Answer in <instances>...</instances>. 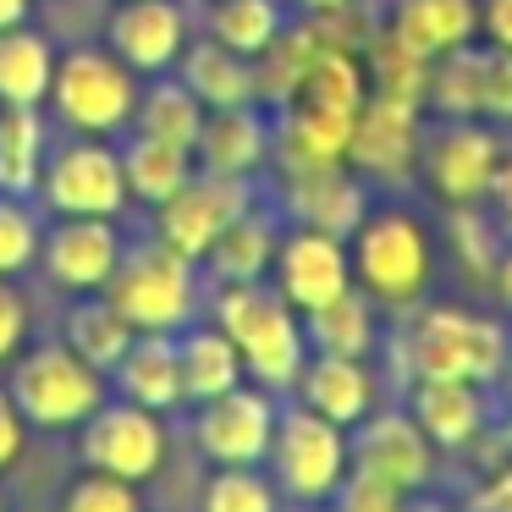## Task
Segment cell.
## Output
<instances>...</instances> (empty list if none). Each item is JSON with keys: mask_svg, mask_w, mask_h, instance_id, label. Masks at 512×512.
Segmentation results:
<instances>
[{"mask_svg": "<svg viewBox=\"0 0 512 512\" xmlns=\"http://www.w3.org/2000/svg\"><path fill=\"white\" fill-rule=\"evenodd\" d=\"M270 287L298 314L342 298L353 287V248H347V237L314 232V226H287L276 248V265H270Z\"/></svg>", "mask_w": 512, "mask_h": 512, "instance_id": "17", "label": "cell"}, {"mask_svg": "<svg viewBox=\"0 0 512 512\" xmlns=\"http://www.w3.org/2000/svg\"><path fill=\"white\" fill-rule=\"evenodd\" d=\"M369 193L375 188H369L347 160H336V166L281 171L276 210L287 226H314V232H331V237H353L358 226H364V215L375 210Z\"/></svg>", "mask_w": 512, "mask_h": 512, "instance_id": "16", "label": "cell"}, {"mask_svg": "<svg viewBox=\"0 0 512 512\" xmlns=\"http://www.w3.org/2000/svg\"><path fill=\"white\" fill-rule=\"evenodd\" d=\"M501 386H507V397H512V353H507V375H501Z\"/></svg>", "mask_w": 512, "mask_h": 512, "instance_id": "51", "label": "cell"}, {"mask_svg": "<svg viewBox=\"0 0 512 512\" xmlns=\"http://www.w3.org/2000/svg\"><path fill=\"white\" fill-rule=\"evenodd\" d=\"M353 287L375 303L380 314H408L430 298L435 287V232L424 215L402 204H380L364 215L353 237Z\"/></svg>", "mask_w": 512, "mask_h": 512, "instance_id": "3", "label": "cell"}, {"mask_svg": "<svg viewBox=\"0 0 512 512\" xmlns=\"http://www.w3.org/2000/svg\"><path fill=\"white\" fill-rule=\"evenodd\" d=\"M364 72H369V94H386V100H408L424 105V83H430V56L413 45H402L386 23L375 28V39L364 45Z\"/></svg>", "mask_w": 512, "mask_h": 512, "instance_id": "35", "label": "cell"}, {"mask_svg": "<svg viewBox=\"0 0 512 512\" xmlns=\"http://www.w3.org/2000/svg\"><path fill=\"white\" fill-rule=\"evenodd\" d=\"M347 452H353L358 474H375V479H386V485L408 490V496H419V490L430 485L435 457H441L430 446V435L413 424V413L408 408H386V402L347 430Z\"/></svg>", "mask_w": 512, "mask_h": 512, "instance_id": "15", "label": "cell"}, {"mask_svg": "<svg viewBox=\"0 0 512 512\" xmlns=\"http://www.w3.org/2000/svg\"><path fill=\"white\" fill-rule=\"evenodd\" d=\"M408 413L435 452H468L490 430V391L468 380H408Z\"/></svg>", "mask_w": 512, "mask_h": 512, "instance_id": "21", "label": "cell"}, {"mask_svg": "<svg viewBox=\"0 0 512 512\" xmlns=\"http://www.w3.org/2000/svg\"><path fill=\"white\" fill-rule=\"evenodd\" d=\"M479 122L512 127V50L485 45V94H479Z\"/></svg>", "mask_w": 512, "mask_h": 512, "instance_id": "42", "label": "cell"}, {"mask_svg": "<svg viewBox=\"0 0 512 512\" xmlns=\"http://www.w3.org/2000/svg\"><path fill=\"white\" fill-rule=\"evenodd\" d=\"M138 78L111 45H67L56 56V78H50V100L45 111L56 116L61 133H78V138H122L133 127L138 111Z\"/></svg>", "mask_w": 512, "mask_h": 512, "instance_id": "4", "label": "cell"}, {"mask_svg": "<svg viewBox=\"0 0 512 512\" xmlns=\"http://www.w3.org/2000/svg\"><path fill=\"white\" fill-rule=\"evenodd\" d=\"M0 512H6V490H0Z\"/></svg>", "mask_w": 512, "mask_h": 512, "instance_id": "53", "label": "cell"}, {"mask_svg": "<svg viewBox=\"0 0 512 512\" xmlns=\"http://www.w3.org/2000/svg\"><path fill=\"white\" fill-rule=\"evenodd\" d=\"M281 397L254 380L221 391L210 402H193V452L210 468H254L265 463L270 435H276Z\"/></svg>", "mask_w": 512, "mask_h": 512, "instance_id": "11", "label": "cell"}, {"mask_svg": "<svg viewBox=\"0 0 512 512\" xmlns=\"http://www.w3.org/2000/svg\"><path fill=\"white\" fill-rule=\"evenodd\" d=\"M39 237H45V221H39L34 199L0 193V276L34 270L39 265Z\"/></svg>", "mask_w": 512, "mask_h": 512, "instance_id": "38", "label": "cell"}, {"mask_svg": "<svg viewBox=\"0 0 512 512\" xmlns=\"http://www.w3.org/2000/svg\"><path fill=\"white\" fill-rule=\"evenodd\" d=\"M204 127V105L193 100V89L177 78V72H160V78H144L138 89V111H133V133H149L160 144H177L193 155V138Z\"/></svg>", "mask_w": 512, "mask_h": 512, "instance_id": "32", "label": "cell"}, {"mask_svg": "<svg viewBox=\"0 0 512 512\" xmlns=\"http://www.w3.org/2000/svg\"><path fill=\"white\" fill-rule=\"evenodd\" d=\"M28 452V419L17 413V402L6 397V386H0V474H12L17 463H23Z\"/></svg>", "mask_w": 512, "mask_h": 512, "instance_id": "43", "label": "cell"}, {"mask_svg": "<svg viewBox=\"0 0 512 512\" xmlns=\"http://www.w3.org/2000/svg\"><path fill=\"white\" fill-rule=\"evenodd\" d=\"M61 342H67L83 364H94L100 375H111L116 358H122L127 342H133V325L122 320V309H116L105 292H83V298H72L67 314H61Z\"/></svg>", "mask_w": 512, "mask_h": 512, "instance_id": "29", "label": "cell"}, {"mask_svg": "<svg viewBox=\"0 0 512 512\" xmlns=\"http://www.w3.org/2000/svg\"><path fill=\"white\" fill-rule=\"evenodd\" d=\"M199 512H281V490L265 474V463L210 468V479L199 485Z\"/></svg>", "mask_w": 512, "mask_h": 512, "instance_id": "36", "label": "cell"}, {"mask_svg": "<svg viewBox=\"0 0 512 512\" xmlns=\"http://www.w3.org/2000/svg\"><path fill=\"white\" fill-rule=\"evenodd\" d=\"M287 397H298L303 408H314L320 419L353 430L364 413L380 408V375L369 358H347V353H309L292 380Z\"/></svg>", "mask_w": 512, "mask_h": 512, "instance_id": "19", "label": "cell"}, {"mask_svg": "<svg viewBox=\"0 0 512 512\" xmlns=\"http://www.w3.org/2000/svg\"><path fill=\"white\" fill-rule=\"evenodd\" d=\"M314 56H320V34H314V23L309 17H292V23L254 56L259 105H265V111H281V105L298 94V83H303V72H309Z\"/></svg>", "mask_w": 512, "mask_h": 512, "instance_id": "33", "label": "cell"}, {"mask_svg": "<svg viewBox=\"0 0 512 512\" xmlns=\"http://www.w3.org/2000/svg\"><path fill=\"white\" fill-rule=\"evenodd\" d=\"M105 298L122 309V320L133 325V331H171L177 336L182 325H193L204 309V276L188 254H177V248H166L160 237H149V243H138L122 254Z\"/></svg>", "mask_w": 512, "mask_h": 512, "instance_id": "6", "label": "cell"}, {"mask_svg": "<svg viewBox=\"0 0 512 512\" xmlns=\"http://www.w3.org/2000/svg\"><path fill=\"white\" fill-rule=\"evenodd\" d=\"M166 457H171L166 413L138 408V402H127V397H105L100 408L78 424V463L83 468H100V474L149 485V479L166 468Z\"/></svg>", "mask_w": 512, "mask_h": 512, "instance_id": "10", "label": "cell"}, {"mask_svg": "<svg viewBox=\"0 0 512 512\" xmlns=\"http://www.w3.org/2000/svg\"><path fill=\"white\" fill-rule=\"evenodd\" d=\"M485 441L496 446V468L501 463H512V408L501 413V419H490V430H485Z\"/></svg>", "mask_w": 512, "mask_h": 512, "instance_id": "48", "label": "cell"}, {"mask_svg": "<svg viewBox=\"0 0 512 512\" xmlns=\"http://www.w3.org/2000/svg\"><path fill=\"white\" fill-rule=\"evenodd\" d=\"M479 39L512 50V0H479Z\"/></svg>", "mask_w": 512, "mask_h": 512, "instance_id": "45", "label": "cell"}, {"mask_svg": "<svg viewBox=\"0 0 512 512\" xmlns=\"http://www.w3.org/2000/svg\"><path fill=\"white\" fill-rule=\"evenodd\" d=\"M485 210H490V221H496V232L512 243V155L501 160L496 182H490V193H485Z\"/></svg>", "mask_w": 512, "mask_h": 512, "instance_id": "46", "label": "cell"}, {"mask_svg": "<svg viewBox=\"0 0 512 512\" xmlns=\"http://www.w3.org/2000/svg\"><path fill=\"white\" fill-rule=\"evenodd\" d=\"M188 39H193V17L182 0H116L111 17H105V45L138 78L177 72V56Z\"/></svg>", "mask_w": 512, "mask_h": 512, "instance_id": "18", "label": "cell"}, {"mask_svg": "<svg viewBox=\"0 0 512 512\" xmlns=\"http://www.w3.org/2000/svg\"><path fill=\"white\" fill-rule=\"evenodd\" d=\"M193 166L215 177H248L270 166V111L265 105H226L204 111V127L193 138Z\"/></svg>", "mask_w": 512, "mask_h": 512, "instance_id": "22", "label": "cell"}, {"mask_svg": "<svg viewBox=\"0 0 512 512\" xmlns=\"http://www.w3.org/2000/svg\"><path fill=\"white\" fill-rule=\"evenodd\" d=\"M281 221L276 204L254 199L199 259V276L204 287H232V281H270V265H276V248H281Z\"/></svg>", "mask_w": 512, "mask_h": 512, "instance_id": "20", "label": "cell"}, {"mask_svg": "<svg viewBox=\"0 0 512 512\" xmlns=\"http://www.w3.org/2000/svg\"><path fill=\"white\" fill-rule=\"evenodd\" d=\"M111 397H127L138 408L171 413L182 408V364H177V336L171 331H133L127 353L111 369Z\"/></svg>", "mask_w": 512, "mask_h": 512, "instance_id": "23", "label": "cell"}, {"mask_svg": "<svg viewBox=\"0 0 512 512\" xmlns=\"http://www.w3.org/2000/svg\"><path fill=\"white\" fill-rule=\"evenodd\" d=\"M204 320H215L243 353V369L254 386L287 397L309 358L303 314L281 298L270 281H232V287H204Z\"/></svg>", "mask_w": 512, "mask_h": 512, "instance_id": "2", "label": "cell"}, {"mask_svg": "<svg viewBox=\"0 0 512 512\" xmlns=\"http://www.w3.org/2000/svg\"><path fill=\"white\" fill-rule=\"evenodd\" d=\"M303 331H309V353L375 358V347L386 342V336H380V309L358 287H347L342 298L309 309V314H303Z\"/></svg>", "mask_w": 512, "mask_h": 512, "instance_id": "28", "label": "cell"}, {"mask_svg": "<svg viewBox=\"0 0 512 512\" xmlns=\"http://www.w3.org/2000/svg\"><path fill=\"white\" fill-rule=\"evenodd\" d=\"M127 254V237L111 215H56L39 237V270L50 287L72 292H105Z\"/></svg>", "mask_w": 512, "mask_h": 512, "instance_id": "14", "label": "cell"}, {"mask_svg": "<svg viewBox=\"0 0 512 512\" xmlns=\"http://www.w3.org/2000/svg\"><path fill=\"white\" fill-rule=\"evenodd\" d=\"M39 210L50 215H122L127 204V177H122V149L111 138H78L67 133L45 155L39 171Z\"/></svg>", "mask_w": 512, "mask_h": 512, "instance_id": "9", "label": "cell"}, {"mask_svg": "<svg viewBox=\"0 0 512 512\" xmlns=\"http://www.w3.org/2000/svg\"><path fill=\"white\" fill-rule=\"evenodd\" d=\"M463 512H512V463L490 468V474L479 479V490L468 496Z\"/></svg>", "mask_w": 512, "mask_h": 512, "instance_id": "44", "label": "cell"}, {"mask_svg": "<svg viewBox=\"0 0 512 512\" xmlns=\"http://www.w3.org/2000/svg\"><path fill=\"white\" fill-rule=\"evenodd\" d=\"M61 512H144V485L100 474V468H78V479L61 490Z\"/></svg>", "mask_w": 512, "mask_h": 512, "instance_id": "39", "label": "cell"}, {"mask_svg": "<svg viewBox=\"0 0 512 512\" xmlns=\"http://www.w3.org/2000/svg\"><path fill=\"white\" fill-rule=\"evenodd\" d=\"M259 199V188L248 177H215V171H193L166 204H155V237L177 254H188L193 265L204 259V248Z\"/></svg>", "mask_w": 512, "mask_h": 512, "instance_id": "13", "label": "cell"}, {"mask_svg": "<svg viewBox=\"0 0 512 512\" xmlns=\"http://www.w3.org/2000/svg\"><path fill=\"white\" fill-rule=\"evenodd\" d=\"M265 474L276 479L281 501H292V507H325L342 490V479L353 474L347 430L320 419L314 408H303L298 397L281 402L276 435H270V452H265Z\"/></svg>", "mask_w": 512, "mask_h": 512, "instance_id": "7", "label": "cell"}, {"mask_svg": "<svg viewBox=\"0 0 512 512\" xmlns=\"http://www.w3.org/2000/svg\"><path fill=\"white\" fill-rule=\"evenodd\" d=\"M177 78L193 89V100L204 111H226V105H259V89H254V61L237 56V50L215 45L210 34L188 39L177 56Z\"/></svg>", "mask_w": 512, "mask_h": 512, "instance_id": "24", "label": "cell"}, {"mask_svg": "<svg viewBox=\"0 0 512 512\" xmlns=\"http://www.w3.org/2000/svg\"><path fill=\"white\" fill-rule=\"evenodd\" d=\"M122 149V177H127V199L133 204H144V210H155V204H166L171 193L182 188V182L193 177V155L188 149H177V144H160V138H149V133H133L127 127V144H116Z\"/></svg>", "mask_w": 512, "mask_h": 512, "instance_id": "30", "label": "cell"}, {"mask_svg": "<svg viewBox=\"0 0 512 512\" xmlns=\"http://www.w3.org/2000/svg\"><path fill=\"white\" fill-rule=\"evenodd\" d=\"M45 155H50L45 111L0 105V193L34 199V193H39V171H45Z\"/></svg>", "mask_w": 512, "mask_h": 512, "instance_id": "31", "label": "cell"}, {"mask_svg": "<svg viewBox=\"0 0 512 512\" xmlns=\"http://www.w3.org/2000/svg\"><path fill=\"white\" fill-rule=\"evenodd\" d=\"M490 287H496V303H501V309H507V320H512V243L501 248L496 270H490Z\"/></svg>", "mask_w": 512, "mask_h": 512, "instance_id": "47", "label": "cell"}, {"mask_svg": "<svg viewBox=\"0 0 512 512\" xmlns=\"http://www.w3.org/2000/svg\"><path fill=\"white\" fill-rule=\"evenodd\" d=\"M177 364H182V397L188 402H210V397H221V391H232L248 380L237 342L215 320L182 325L177 331Z\"/></svg>", "mask_w": 512, "mask_h": 512, "instance_id": "25", "label": "cell"}, {"mask_svg": "<svg viewBox=\"0 0 512 512\" xmlns=\"http://www.w3.org/2000/svg\"><path fill=\"white\" fill-rule=\"evenodd\" d=\"M34 23V0H0V28Z\"/></svg>", "mask_w": 512, "mask_h": 512, "instance_id": "50", "label": "cell"}, {"mask_svg": "<svg viewBox=\"0 0 512 512\" xmlns=\"http://www.w3.org/2000/svg\"><path fill=\"white\" fill-rule=\"evenodd\" d=\"M507 138L496 122H474V116H430L424 127V155H419V182L441 210L452 204H485L490 182H496L501 160H507Z\"/></svg>", "mask_w": 512, "mask_h": 512, "instance_id": "8", "label": "cell"}, {"mask_svg": "<svg viewBox=\"0 0 512 512\" xmlns=\"http://www.w3.org/2000/svg\"><path fill=\"white\" fill-rule=\"evenodd\" d=\"M6 397L17 402L28 430H78L111 397V375L83 364L67 342H39L6 364Z\"/></svg>", "mask_w": 512, "mask_h": 512, "instance_id": "5", "label": "cell"}, {"mask_svg": "<svg viewBox=\"0 0 512 512\" xmlns=\"http://www.w3.org/2000/svg\"><path fill=\"white\" fill-rule=\"evenodd\" d=\"M424 127H430L424 105L369 94L358 122H353V138H347V166H353L369 188H402V182L419 177Z\"/></svg>", "mask_w": 512, "mask_h": 512, "instance_id": "12", "label": "cell"}, {"mask_svg": "<svg viewBox=\"0 0 512 512\" xmlns=\"http://www.w3.org/2000/svg\"><path fill=\"white\" fill-rule=\"evenodd\" d=\"M408 490H397V485H386V479H375V474H347L342 479V490L331 496V507L336 512H408Z\"/></svg>", "mask_w": 512, "mask_h": 512, "instance_id": "40", "label": "cell"}, {"mask_svg": "<svg viewBox=\"0 0 512 512\" xmlns=\"http://www.w3.org/2000/svg\"><path fill=\"white\" fill-rule=\"evenodd\" d=\"M446 248L457 254V265H463L468 276L490 281L507 237L496 232V221H490L485 204H452V210H446Z\"/></svg>", "mask_w": 512, "mask_h": 512, "instance_id": "37", "label": "cell"}, {"mask_svg": "<svg viewBox=\"0 0 512 512\" xmlns=\"http://www.w3.org/2000/svg\"><path fill=\"white\" fill-rule=\"evenodd\" d=\"M342 6H353V0H287L292 17H325V12H342Z\"/></svg>", "mask_w": 512, "mask_h": 512, "instance_id": "49", "label": "cell"}, {"mask_svg": "<svg viewBox=\"0 0 512 512\" xmlns=\"http://www.w3.org/2000/svg\"><path fill=\"white\" fill-rule=\"evenodd\" d=\"M298 512H336V507H331V501H325V507H298Z\"/></svg>", "mask_w": 512, "mask_h": 512, "instance_id": "52", "label": "cell"}, {"mask_svg": "<svg viewBox=\"0 0 512 512\" xmlns=\"http://www.w3.org/2000/svg\"><path fill=\"white\" fill-rule=\"evenodd\" d=\"M386 28L402 45L424 50V56H441V50L479 39V0H391Z\"/></svg>", "mask_w": 512, "mask_h": 512, "instance_id": "27", "label": "cell"}, {"mask_svg": "<svg viewBox=\"0 0 512 512\" xmlns=\"http://www.w3.org/2000/svg\"><path fill=\"white\" fill-rule=\"evenodd\" d=\"M512 353L507 320L468 303H430L397 314L391 331V364H397L402 386L408 380H468V386H501Z\"/></svg>", "mask_w": 512, "mask_h": 512, "instance_id": "1", "label": "cell"}, {"mask_svg": "<svg viewBox=\"0 0 512 512\" xmlns=\"http://www.w3.org/2000/svg\"><path fill=\"white\" fill-rule=\"evenodd\" d=\"M287 23H292L287 0H210V6H204V34H210L215 45L248 56V61H254Z\"/></svg>", "mask_w": 512, "mask_h": 512, "instance_id": "34", "label": "cell"}, {"mask_svg": "<svg viewBox=\"0 0 512 512\" xmlns=\"http://www.w3.org/2000/svg\"><path fill=\"white\" fill-rule=\"evenodd\" d=\"M28 331H34L28 292L17 287V276H0V369H6L28 347Z\"/></svg>", "mask_w": 512, "mask_h": 512, "instance_id": "41", "label": "cell"}, {"mask_svg": "<svg viewBox=\"0 0 512 512\" xmlns=\"http://www.w3.org/2000/svg\"><path fill=\"white\" fill-rule=\"evenodd\" d=\"M56 56H61V45L50 34H39L34 23L0 28V105L45 111L50 78H56Z\"/></svg>", "mask_w": 512, "mask_h": 512, "instance_id": "26", "label": "cell"}]
</instances>
